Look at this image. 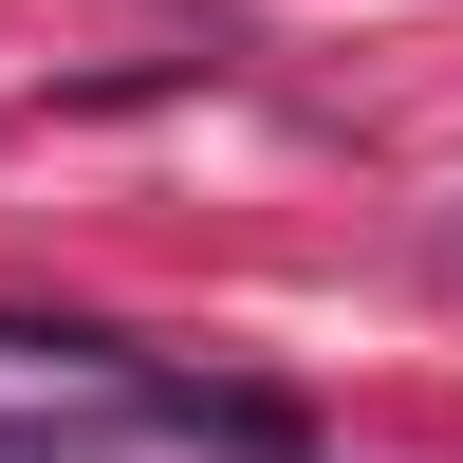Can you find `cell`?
I'll use <instances>...</instances> for the list:
<instances>
[{
	"mask_svg": "<svg viewBox=\"0 0 463 463\" xmlns=\"http://www.w3.org/2000/svg\"><path fill=\"white\" fill-rule=\"evenodd\" d=\"M445 260H463V222H445Z\"/></svg>",
	"mask_w": 463,
	"mask_h": 463,
	"instance_id": "6da1fadb",
	"label": "cell"
}]
</instances>
